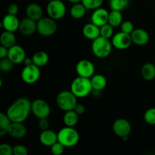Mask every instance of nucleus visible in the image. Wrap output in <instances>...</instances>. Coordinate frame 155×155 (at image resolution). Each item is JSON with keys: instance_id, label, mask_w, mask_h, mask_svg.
Returning a JSON list of instances; mask_svg holds the SVG:
<instances>
[{"instance_id": "f257e3e1", "label": "nucleus", "mask_w": 155, "mask_h": 155, "mask_svg": "<svg viewBox=\"0 0 155 155\" xmlns=\"http://www.w3.org/2000/svg\"><path fill=\"white\" fill-rule=\"evenodd\" d=\"M31 104L27 98H19L8 107L6 114L12 122L24 123L31 112Z\"/></svg>"}, {"instance_id": "f03ea898", "label": "nucleus", "mask_w": 155, "mask_h": 155, "mask_svg": "<svg viewBox=\"0 0 155 155\" xmlns=\"http://www.w3.org/2000/svg\"><path fill=\"white\" fill-rule=\"evenodd\" d=\"M93 90L90 78L80 77L74 79L71 85V91L77 98H84Z\"/></svg>"}, {"instance_id": "7ed1b4c3", "label": "nucleus", "mask_w": 155, "mask_h": 155, "mask_svg": "<svg viewBox=\"0 0 155 155\" xmlns=\"http://www.w3.org/2000/svg\"><path fill=\"white\" fill-rule=\"evenodd\" d=\"M58 140L66 148H71L78 144L80 134L74 127H65L58 133Z\"/></svg>"}, {"instance_id": "20e7f679", "label": "nucleus", "mask_w": 155, "mask_h": 155, "mask_svg": "<svg viewBox=\"0 0 155 155\" xmlns=\"http://www.w3.org/2000/svg\"><path fill=\"white\" fill-rule=\"evenodd\" d=\"M112 46V42H110L109 39L100 36L99 37L92 40V51L97 58H104L110 54Z\"/></svg>"}, {"instance_id": "39448f33", "label": "nucleus", "mask_w": 155, "mask_h": 155, "mask_svg": "<svg viewBox=\"0 0 155 155\" xmlns=\"http://www.w3.org/2000/svg\"><path fill=\"white\" fill-rule=\"evenodd\" d=\"M77 97L70 91H62L56 98V104L64 111L74 110L77 104Z\"/></svg>"}, {"instance_id": "423d86ee", "label": "nucleus", "mask_w": 155, "mask_h": 155, "mask_svg": "<svg viewBox=\"0 0 155 155\" xmlns=\"http://www.w3.org/2000/svg\"><path fill=\"white\" fill-rule=\"evenodd\" d=\"M58 29L55 20L50 18H43L37 21V32L42 36H51L56 33Z\"/></svg>"}, {"instance_id": "0eeeda50", "label": "nucleus", "mask_w": 155, "mask_h": 155, "mask_svg": "<svg viewBox=\"0 0 155 155\" xmlns=\"http://www.w3.org/2000/svg\"><path fill=\"white\" fill-rule=\"evenodd\" d=\"M40 77L39 68L34 64L25 65L21 71V79L27 84H34Z\"/></svg>"}, {"instance_id": "6e6552de", "label": "nucleus", "mask_w": 155, "mask_h": 155, "mask_svg": "<svg viewBox=\"0 0 155 155\" xmlns=\"http://www.w3.org/2000/svg\"><path fill=\"white\" fill-rule=\"evenodd\" d=\"M31 112L39 119L45 118L49 116L51 113V107L46 101L38 98L32 101Z\"/></svg>"}, {"instance_id": "1a4fd4ad", "label": "nucleus", "mask_w": 155, "mask_h": 155, "mask_svg": "<svg viewBox=\"0 0 155 155\" xmlns=\"http://www.w3.org/2000/svg\"><path fill=\"white\" fill-rule=\"evenodd\" d=\"M46 11L48 17L54 20H59L66 14V5L61 0H54L48 2Z\"/></svg>"}, {"instance_id": "9d476101", "label": "nucleus", "mask_w": 155, "mask_h": 155, "mask_svg": "<svg viewBox=\"0 0 155 155\" xmlns=\"http://www.w3.org/2000/svg\"><path fill=\"white\" fill-rule=\"evenodd\" d=\"M111 42L113 46L117 49L124 50L128 48L131 45L133 41L130 34L120 31L114 35Z\"/></svg>"}, {"instance_id": "9b49d317", "label": "nucleus", "mask_w": 155, "mask_h": 155, "mask_svg": "<svg viewBox=\"0 0 155 155\" xmlns=\"http://www.w3.org/2000/svg\"><path fill=\"white\" fill-rule=\"evenodd\" d=\"M76 71L80 77L91 78L95 73V66L92 61L83 59L77 64Z\"/></svg>"}, {"instance_id": "f8f14e48", "label": "nucleus", "mask_w": 155, "mask_h": 155, "mask_svg": "<svg viewBox=\"0 0 155 155\" xmlns=\"http://www.w3.org/2000/svg\"><path fill=\"white\" fill-rule=\"evenodd\" d=\"M113 131L119 137L123 138L128 136L131 132V125L127 120L119 118L113 124Z\"/></svg>"}, {"instance_id": "ddd939ff", "label": "nucleus", "mask_w": 155, "mask_h": 155, "mask_svg": "<svg viewBox=\"0 0 155 155\" xmlns=\"http://www.w3.org/2000/svg\"><path fill=\"white\" fill-rule=\"evenodd\" d=\"M8 58L13 62L15 64L24 63L26 57V51L21 45H15L8 48Z\"/></svg>"}, {"instance_id": "4468645a", "label": "nucleus", "mask_w": 155, "mask_h": 155, "mask_svg": "<svg viewBox=\"0 0 155 155\" xmlns=\"http://www.w3.org/2000/svg\"><path fill=\"white\" fill-rule=\"evenodd\" d=\"M19 30L24 36H31L37 31V21L27 17L21 21Z\"/></svg>"}, {"instance_id": "2eb2a0df", "label": "nucleus", "mask_w": 155, "mask_h": 155, "mask_svg": "<svg viewBox=\"0 0 155 155\" xmlns=\"http://www.w3.org/2000/svg\"><path fill=\"white\" fill-rule=\"evenodd\" d=\"M109 12L105 8H98L94 10L92 16H91V21L95 24V25L101 27V26L108 23Z\"/></svg>"}, {"instance_id": "dca6fc26", "label": "nucleus", "mask_w": 155, "mask_h": 155, "mask_svg": "<svg viewBox=\"0 0 155 155\" xmlns=\"http://www.w3.org/2000/svg\"><path fill=\"white\" fill-rule=\"evenodd\" d=\"M132 41L137 45H145L148 42L150 39L149 34L145 30L142 28L134 29L130 34Z\"/></svg>"}, {"instance_id": "f3484780", "label": "nucleus", "mask_w": 155, "mask_h": 155, "mask_svg": "<svg viewBox=\"0 0 155 155\" xmlns=\"http://www.w3.org/2000/svg\"><path fill=\"white\" fill-rule=\"evenodd\" d=\"M20 22L21 21H19L16 15L8 14L3 18L2 21V26L5 29V30L15 32L19 30Z\"/></svg>"}, {"instance_id": "a211bd4d", "label": "nucleus", "mask_w": 155, "mask_h": 155, "mask_svg": "<svg viewBox=\"0 0 155 155\" xmlns=\"http://www.w3.org/2000/svg\"><path fill=\"white\" fill-rule=\"evenodd\" d=\"M27 130L23 123L12 122L8 130V134L15 139H22L27 135Z\"/></svg>"}, {"instance_id": "6ab92c4d", "label": "nucleus", "mask_w": 155, "mask_h": 155, "mask_svg": "<svg viewBox=\"0 0 155 155\" xmlns=\"http://www.w3.org/2000/svg\"><path fill=\"white\" fill-rule=\"evenodd\" d=\"M39 142L44 146L51 147L54 143L58 142V133H54V131L49 130V129L43 130L41 132L40 135H39Z\"/></svg>"}, {"instance_id": "aec40b11", "label": "nucleus", "mask_w": 155, "mask_h": 155, "mask_svg": "<svg viewBox=\"0 0 155 155\" xmlns=\"http://www.w3.org/2000/svg\"><path fill=\"white\" fill-rule=\"evenodd\" d=\"M83 34L86 39L94 40L96 38L99 37L100 35V27L98 26L95 25L93 23H89L86 24L83 27Z\"/></svg>"}, {"instance_id": "412c9836", "label": "nucleus", "mask_w": 155, "mask_h": 155, "mask_svg": "<svg viewBox=\"0 0 155 155\" xmlns=\"http://www.w3.org/2000/svg\"><path fill=\"white\" fill-rule=\"evenodd\" d=\"M26 14L28 18L38 21L39 19L42 18L43 11L42 7L37 3H30L27 5L26 8Z\"/></svg>"}, {"instance_id": "4be33fe9", "label": "nucleus", "mask_w": 155, "mask_h": 155, "mask_svg": "<svg viewBox=\"0 0 155 155\" xmlns=\"http://www.w3.org/2000/svg\"><path fill=\"white\" fill-rule=\"evenodd\" d=\"M16 42V36L14 32L5 30L0 36V43L1 45L9 48L15 45Z\"/></svg>"}, {"instance_id": "5701e85b", "label": "nucleus", "mask_w": 155, "mask_h": 155, "mask_svg": "<svg viewBox=\"0 0 155 155\" xmlns=\"http://www.w3.org/2000/svg\"><path fill=\"white\" fill-rule=\"evenodd\" d=\"M91 83H92L93 90L100 92L103 90L107 86V80L105 77L101 74H96L93 75L91 78Z\"/></svg>"}, {"instance_id": "b1692460", "label": "nucleus", "mask_w": 155, "mask_h": 155, "mask_svg": "<svg viewBox=\"0 0 155 155\" xmlns=\"http://www.w3.org/2000/svg\"><path fill=\"white\" fill-rule=\"evenodd\" d=\"M79 116L80 115L74 110L65 111V114L63 117L64 124L66 127H74L78 123Z\"/></svg>"}, {"instance_id": "393cba45", "label": "nucleus", "mask_w": 155, "mask_h": 155, "mask_svg": "<svg viewBox=\"0 0 155 155\" xmlns=\"http://www.w3.org/2000/svg\"><path fill=\"white\" fill-rule=\"evenodd\" d=\"M33 60V64L38 66L39 68L44 67L48 64L49 61V56L48 53L44 51H36L32 57Z\"/></svg>"}, {"instance_id": "a878e982", "label": "nucleus", "mask_w": 155, "mask_h": 155, "mask_svg": "<svg viewBox=\"0 0 155 155\" xmlns=\"http://www.w3.org/2000/svg\"><path fill=\"white\" fill-rule=\"evenodd\" d=\"M86 10L87 9L82 2L75 3L71 8L70 14H71V16L74 19H81L86 15Z\"/></svg>"}, {"instance_id": "bb28decb", "label": "nucleus", "mask_w": 155, "mask_h": 155, "mask_svg": "<svg viewBox=\"0 0 155 155\" xmlns=\"http://www.w3.org/2000/svg\"><path fill=\"white\" fill-rule=\"evenodd\" d=\"M142 76L145 80H153L155 78V66L152 63H145L142 68Z\"/></svg>"}, {"instance_id": "cd10ccee", "label": "nucleus", "mask_w": 155, "mask_h": 155, "mask_svg": "<svg viewBox=\"0 0 155 155\" xmlns=\"http://www.w3.org/2000/svg\"><path fill=\"white\" fill-rule=\"evenodd\" d=\"M12 121L7 115L3 112L0 113V136H3L8 134V130L12 124Z\"/></svg>"}, {"instance_id": "c85d7f7f", "label": "nucleus", "mask_w": 155, "mask_h": 155, "mask_svg": "<svg viewBox=\"0 0 155 155\" xmlns=\"http://www.w3.org/2000/svg\"><path fill=\"white\" fill-rule=\"evenodd\" d=\"M123 23L122 13L120 11H113L109 13L108 24H110L112 27H117L121 25Z\"/></svg>"}, {"instance_id": "c756f323", "label": "nucleus", "mask_w": 155, "mask_h": 155, "mask_svg": "<svg viewBox=\"0 0 155 155\" xmlns=\"http://www.w3.org/2000/svg\"><path fill=\"white\" fill-rule=\"evenodd\" d=\"M130 4V0H109V5L111 10L122 12Z\"/></svg>"}, {"instance_id": "7c9ffc66", "label": "nucleus", "mask_w": 155, "mask_h": 155, "mask_svg": "<svg viewBox=\"0 0 155 155\" xmlns=\"http://www.w3.org/2000/svg\"><path fill=\"white\" fill-rule=\"evenodd\" d=\"M81 2L87 10H95L98 8H101L104 0H82Z\"/></svg>"}, {"instance_id": "2f4dec72", "label": "nucleus", "mask_w": 155, "mask_h": 155, "mask_svg": "<svg viewBox=\"0 0 155 155\" xmlns=\"http://www.w3.org/2000/svg\"><path fill=\"white\" fill-rule=\"evenodd\" d=\"M100 35L106 39H110L114 36V27L110 24H106L100 27Z\"/></svg>"}, {"instance_id": "473e14b6", "label": "nucleus", "mask_w": 155, "mask_h": 155, "mask_svg": "<svg viewBox=\"0 0 155 155\" xmlns=\"http://www.w3.org/2000/svg\"><path fill=\"white\" fill-rule=\"evenodd\" d=\"M15 64L8 58H1L0 61V70L2 72H9L12 71L14 68Z\"/></svg>"}, {"instance_id": "72a5a7b5", "label": "nucleus", "mask_w": 155, "mask_h": 155, "mask_svg": "<svg viewBox=\"0 0 155 155\" xmlns=\"http://www.w3.org/2000/svg\"><path fill=\"white\" fill-rule=\"evenodd\" d=\"M144 120L150 125H155V107H151L145 112Z\"/></svg>"}, {"instance_id": "f704fd0d", "label": "nucleus", "mask_w": 155, "mask_h": 155, "mask_svg": "<svg viewBox=\"0 0 155 155\" xmlns=\"http://www.w3.org/2000/svg\"><path fill=\"white\" fill-rule=\"evenodd\" d=\"M51 152L52 153V154L54 155H61L64 153V148L66 147L64 145H62L61 142H57L56 143H54V145H51Z\"/></svg>"}, {"instance_id": "c9c22d12", "label": "nucleus", "mask_w": 155, "mask_h": 155, "mask_svg": "<svg viewBox=\"0 0 155 155\" xmlns=\"http://www.w3.org/2000/svg\"><path fill=\"white\" fill-rule=\"evenodd\" d=\"M121 31L126 33L131 34L132 32L134 30V25L130 21H126L123 22L120 25Z\"/></svg>"}, {"instance_id": "e433bc0d", "label": "nucleus", "mask_w": 155, "mask_h": 155, "mask_svg": "<svg viewBox=\"0 0 155 155\" xmlns=\"http://www.w3.org/2000/svg\"><path fill=\"white\" fill-rule=\"evenodd\" d=\"M0 154L1 155H12L14 154L13 148L7 143L0 145Z\"/></svg>"}, {"instance_id": "4c0bfd02", "label": "nucleus", "mask_w": 155, "mask_h": 155, "mask_svg": "<svg viewBox=\"0 0 155 155\" xmlns=\"http://www.w3.org/2000/svg\"><path fill=\"white\" fill-rule=\"evenodd\" d=\"M13 151L15 155H27L28 150L24 145H17L13 147Z\"/></svg>"}, {"instance_id": "58836bf2", "label": "nucleus", "mask_w": 155, "mask_h": 155, "mask_svg": "<svg viewBox=\"0 0 155 155\" xmlns=\"http://www.w3.org/2000/svg\"><path fill=\"white\" fill-rule=\"evenodd\" d=\"M38 125H39V128L42 131H43V130H48V128H49V126H50L49 120L47 119V117L41 118V119H39Z\"/></svg>"}, {"instance_id": "ea45409f", "label": "nucleus", "mask_w": 155, "mask_h": 155, "mask_svg": "<svg viewBox=\"0 0 155 155\" xmlns=\"http://www.w3.org/2000/svg\"><path fill=\"white\" fill-rule=\"evenodd\" d=\"M18 12H19V8H18V5L15 4V3L11 4L8 8V14H10V15H17Z\"/></svg>"}, {"instance_id": "a19ab883", "label": "nucleus", "mask_w": 155, "mask_h": 155, "mask_svg": "<svg viewBox=\"0 0 155 155\" xmlns=\"http://www.w3.org/2000/svg\"><path fill=\"white\" fill-rule=\"evenodd\" d=\"M74 110H75V111L77 112L79 115L83 114L85 113V111H86L85 106L82 104H78V103H77V104L76 105L75 108H74Z\"/></svg>"}, {"instance_id": "79ce46f5", "label": "nucleus", "mask_w": 155, "mask_h": 155, "mask_svg": "<svg viewBox=\"0 0 155 155\" xmlns=\"http://www.w3.org/2000/svg\"><path fill=\"white\" fill-rule=\"evenodd\" d=\"M8 54V48L3 46V45H1V47H0V58H7Z\"/></svg>"}, {"instance_id": "37998d69", "label": "nucleus", "mask_w": 155, "mask_h": 155, "mask_svg": "<svg viewBox=\"0 0 155 155\" xmlns=\"http://www.w3.org/2000/svg\"><path fill=\"white\" fill-rule=\"evenodd\" d=\"M24 63L25 65L31 64H33V60H32V58H26L25 60H24Z\"/></svg>"}, {"instance_id": "c03bdc74", "label": "nucleus", "mask_w": 155, "mask_h": 155, "mask_svg": "<svg viewBox=\"0 0 155 155\" xmlns=\"http://www.w3.org/2000/svg\"><path fill=\"white\" fill-rule=\"evenodd\" d=\"M69 2L73 3V4H75V3H79V2H81L82 0H68Z\"/></svg>"}, {"instance_id": "a18cd8bd", "label": "nucleus", "mask_w": 155, "mask_h": 155, "mask_svg": "<svg viewBox=\"0 0 155 155\" xmlns=\"http://www.w3.org/2000/svg\"><path fill=\"white\" fill-rule=\"evenodd\" d=\"M47 1H48V2H51V1H54V0H47Z\"/></svg>"}]
</instances>
